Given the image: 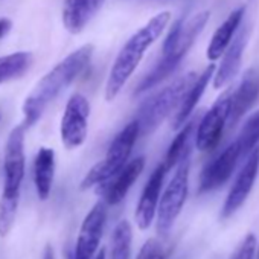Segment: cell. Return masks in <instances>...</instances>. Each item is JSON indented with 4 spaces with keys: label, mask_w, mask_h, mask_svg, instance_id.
I'll return each instance as SVG.
<instances>
[{
    "label": "cell",
    "mask_w": 259,
    "mask_h": 259,
    "mask_svg": "<svg viewBox=\"0 0 259 259\" xmlns=\"http://www.w3.org/2000/svg\"><path fill=\"white\" fill-rule=\"evenodd\" d=\"M11 28H13V20H11V19L0 17V40H2L5 35L10 34Z\"/></svg>",
    "instance_id": "cell-27"
},
{
    "label": "cell",
    "mask_w": 259,
    "mask_h": 259,
    "mask_svg": "<svg viewBox=\"0 0 259 259\" xmlns=\"http://www.w3.org/2000/svg\"><path fill=\"white\" fill-rule=\"evenodd\" d=\"M95 259H105V250H101V251H99V254H98Z\"/></svg>",
    "instance_id": "cell-29"
},
{
    "label": "cell",
    "mask_w": 259,
    "mask_h": 259,
    "mask_svg": "<svg viewBox=\"0 0 259 259\" xmlns=\"http://www.w3.org/2000/svg\"><path fill=\"white\" fill-rule=\"evenodd\" d=\"M0 119H2V114H0Z\"/></svg>",
    "instance_id": "cell-30"
},
{
    "label": "cell",
    "mask_w": 259,
    "mask_h": 259,
    "mask_svg": "<svg viewBox=\"0 0 259 259\" xmlns=\"http://www.w3.org/2000/svg\"><path fill=\"white\" fill-rule=\"evenodd\" d=\"M236 142L241 148L242 157H248V154L256 148V144L259 142V110L245 122Z\"/></svg>",
    "instance_id": "cell-24"
},
{
    "label": "cell",
    "mask_w": 259,
    "mask_h": 259,
    "mask_svg": "<svg viewBox=\"0 0 259 259\" xmlns=\"http://www.w3.org/2000/svg\"><path fill=\"white\" fill-rule=\"evenodd\" d=\"M23 123L17 125L8 136L4 159V192L0 197V236H7L16 221L20 203V191L25 179V132Z\"/></svg>",
    "instance_id": "cell-3"
},
{
    "label": "cell",
    "mask_w": 259,
    "mask_h": 259,
    "mask_svg": "<svg viewBox=\"0 0 259 259\" xmlns=\"http://www.w3.org/2000/svg\"><path fill=\"white\" fill-rule=\"evenodd\" d=\"M105 0H64L63 4V23L72 32H81L89 22L98 14Z\"/></svg>",
    "instance_id": "cell-17"
},
{
    "label": "cell",
    "mask_w": 259,
    "mask_h": 259,
    "mask_svg": "<svg viewBox=\"0 0 259 259\" xmlns=\"http://www.w3.org/2000/svg\"><path fill=\"white\" fill-rule=\"evenodd\" d=\"M166 168L163 163H160L154 172L151 174L148 183L144 188V192L139 198L138 207H136V223L139 226V229L145 230L151 226L157 209H159V195H160V189L163 185V179L166 174Z\"/></svg>",
    "instance_id": "cell-13"
},
{
    "label": "cell",
    "mask_w": 259,
    "mask_h": 259,
    "mask_svg": "<svg viewBox=\"0 0 259 259\" xmlns=\"http://www.w3.org/2000/svg\"><path fill=\"white\" fill-rule=\"evenodd\" d=\"M244 14H245V8L239 7L238 10L232 11L227 16V19L218 26V29L212 35V40H210V43L207 46V52H206V55L210 61H215L221 55H224V52L227 51V48L230 46L232 40L235 38V35L238 34V31L241 28Z\"/></svg>",
    "instance_id": "cell-18"
},
{
    "label": "cell",
    "mask_w": 259,
    "mask_h": 259,
    "mask_svg": "<svg viewBox=\"0 0 259 259\" xmlns=\"http://www.w3.org/2000/svg\"><path fill=\"white\" fill-rule=\"evenodd\" d=\"M90 104L81 93H75L66 104L64 114L61 117L60 135L66 148L73 150L81 147L87 139Z\"/></svg>",
    "instance_id": "cell-9"
},
{
    "label": "cell",
    "mask_w": 259,
    "mask_h": 259,
    "mask_svg": "<svg viewBox=\"0 0 259 259\" xmlns=\"http://www.w3.org/2000/svg\"><path fill=\"white\" fill-rule=\"evenodd\" d=\"M248 32H250L248 26L239 28L233 41L230 43V46L224 52L223 61H221V64H220V67L213 76V87L215 89H221L229 81H232L235 78V75L238 73V70L241 67L242 54H244V49H245V45L248 40Z\"/></svg>",
    "instance_id": "cell-16"
},
{
    "label": "cell",
    "mask_w": 259,
    "mask_h": 259,
    "mask_svg": "<svg viewBox=\"0 0 259 259\" xmlns=\"http://www.w3.org/2000/svg\"><path fill=\"white\" fill-rule=\"evenodd\" d=\"M257 169H259V147H256L248 154L241 171L238 172V177H236L233 186L230 188L227 200L223 206V210H221L223 218H227L232 213H235L236 209H239V206L245 201V198L248 197V194L253 188L254 179L257 176Z\"/></svg>",
    "instance_id": "cell-12"
},
{
    "label": "cell",
    "mask_w": 259,
    "mask_h": 259,
    "mask_svg": "<svg viewBox=\"0 0 259 259\" xmlns=\"http://www.w3.org/2000/svg\"><path fill=\"white\" fill-rule=\"evenodd\" d=\"M257 256H259V254H257Z\"/></svg>",
    "instance_id": "cell-31"
},
{
    "label": "cell",
    "mask_w": 259,
    "mask_h": 259,
    "mask_svg": "<svg viewBox=\"0 0 259 259\" xmlns=\"http://www.w3.org/2000/svg\"><path fill=\"white\" fill-rule=\"evenodd\" d=\"M197 73L189 72L179 79H176L172 84L166 85L156 95H153L150 99H147L136 116V122L139 123L141 135H151L156 132L157 126L177 108L182 105L186 93L192 87V84L197 79Z\"/></svg>",
    "instance_id": "cell-5"
},
{
    "label": "cell",
    "mask_w": 259,
    "mask_h": 259,
    "mask_svg": "<svg viewBox=\"0 0 259 259\" xmlns=\"http://www.w3.org/2000/svg\"><path fill=\"white\" fill-rule=\"evenodd\" d=\"M259 98V67L247 70L239 85L232 93V107L229 123L233 126Z\"/></svg>",
    "instance_id": "cell-15"
},
{
    "label": "cell",
    "mask_w": 259,
    "mask_h": 259,
    "mask_svg": "<svg viewBox=\"0 0 259 259\" xmlns=\"http://www.w3.org/2000/svg\"><path fill=\"white\" fill-rule=\"evenodd\" d=\"M215 76V64H209L203 72L201 75H198V78L195 79V82L192 84V87L189 89V92L186 93L182 105L179 107L177 113H176V117H174V128L179 130L182 128L186 122H188V117L191 116V113L194 111L195 105L198 104L200 98L203 96L210 78Z\"/></svg>",
    "instance_id": "cell-20"
},
{
    "label": "cell",
    "mask_w": 259,
    "mask_h": 259,
    "mask_svg": "<svg viewBox=\"0 0 259 259\" xmlns=\"http://www.w3.org/2000/svg\"><path fill=\"white\" fill-rule=\"evenodd\" d=\"M197 120H198L197 117L188 120L182 126L180 133L176 136V139L171 142V145L168 148V153H166V157H165V162H163L166 171H169L176 165L179 166V163L182 160L189 157V154H191V141H192L194 136H197V128H198Z\"/></svg>",
    "instance_id": "cell-21"
},
{
    "label": "cell",
    "mask_w": 259,
    "mask_h": 259,
    "mask_svg": "<svg viewBox=\"0 0 259 259\" xmlns=\"http://www.w3.org/2000/svg\"><path fill=\"white\" fill-rule=\"evenodd\" d=\"M32 60V54L23 51L0 57V85L25 75L31 67Z\"/></svg>",
    "instance_id": "cell-22"
},
{
    "label": "cell",
    "mask_w": 259,
    "mask_h": 259,
    "mask_svg": "<svg viewBox=\"0 0 259 259\" xmlns=\"http://www.w3.org/2000/svg\"><path fill=\"white\" fill-rule=\"evenodd\" d=\"M93 55V46L84 45L79 49L69 54L63 61H60L51 72H48L32 89L23 104V125L26 128L35 125L46 107L64 90L67 89L90 64Z\"/></svg>",
    "instance_id": "cell-1"
},
{
    "label": "cell",
    "mask_w": 259,
    "mask_h": 259,
    "mask_svg": "<svg viewBox=\"0 0 259 259\" xmlns=\"http://www.w3.org/2000/svg\"><path fill=\"white\" fill-rule=\"evenodd\" d=\"M107 220V204L98 201L84 218L75 245L73 259H95Z\"/></svg>",
    "instance_id": "cell-10"
},
{
    "label": "cell",
    "mask_w": 259,
    "mask_h": 259,
    "mask_svg": "<svg viewBox=\"0 0 259 259\" xmlns=\"http://www.w3.org/2000/svg\"><path fill=\"white\" fill-rule=\"evenodd\" d=\"M132 239H133V230L130 223L126 220L119 221L111 235L108 259H130Z\"/></svg>",
    "instance_id": "cell-23"
},
{
    "label": "cell",
    "mask_w": 259,
    "mask_h": 259,
    "mask_svg": "<svg viewBox=\"0 0 259 259\" xmlns=\"http://www.w3.org/2000/svg\"><path fill=\"white\" fill-rule=\"evenodd\" d=\"M189 157L182 160L171 182L168 183L157 209V232L160 235H168L174 221L180 215L183 204L188 197L189 188Z\"/></svg>",
    "instance_id": "cell-7"
},
{
    "label": "cell",
    "mask_w": 259,
    "mask_h": 259,
    "mask_svg": "<svg viewBox=\"0 0 259 259\" xmlns=\"http://www.w3.org/2000/svg\"><path fill=\"white\" fill-rule=\"evenodd\" d=\"M144 166H145V157L144 156L136 157L132 162H128V165L119 174H116L110 180V183L102 185L101 194L104 197L105 204H110V206L119 204L128 194L130 188L138 180L141 172L144 171Z\"/></svg>",
    "instance_id": "cell-14"
},
{
    "label": "cell",
    "mask_w": 259,
    "mask_h": 259,
    "mask_svg": "<svg viewBox=\"0 0 259 259\" xmlns=\"http://www.w3.org/2000/svg\"><path fill=\"white\" fill-rule=\"evenodd\" d=\"M169 20H171V14L168 11L160 13L128 38V41L119 51L111 66V70L108 73V79L105 84L107 101H113L119 95L122 87L126 84L130 76L135 73L136 67L142 61L144 54L163 34Z\"/></svg>",
    "instance_id": "cell-2"
},
{
    "label": "cell",
    "mask_w": 259,
    "mask_h": 259,
    "mask_svg": "<svg viewBox=\"0 0 259 259\" xmlns=\"http://www.w3.org/2000/svg\"><path fill=\"white\" fill-rule=\"evenodd\" d=\"M254 251H256V238L253 233H248L242 239V242L239 244V247L236 248V251L230 259H254Z\"/></svg>",
    "instance_id": "cell-26"
},
{
    "label": "cell",
    "mask_w": 259,
    "mask_h": 259,
    "mask_svg": "<svg viewBox=\"0 0 259 259\" xmlns=\"http://www.w3.org/2000/svg\"><path fill=\"white\" fill-rule=\"evenodd\" d=\"M41 259H55V251H54L52 245H49V244H48V245L45 247V251H43Z\"/></svg>",
    "instance_id": "cell-28"
},
{
    "label": "cell",
    "mask_w": 259,
    "mask_h": 259,
    "mask_svg": "<svg viewBox=\"0 0 259 259\" xmlns=\"http://www.w3.org/2000/svg\"><path fill=\"white\" fill-rule=\"evenodd\" d=\"M55 177V153L52 148L38 150L34 160V185L40 200H48Z\"/></svg>",
    "instance_id": "cell-19"
},
{
    "label": "cell",
    "mask_w": 259,
    "mask_h": 259,
    "mask_svg": "<svg viewBox=\"0 0 259 259\" xmlns=\"http://www.w3.org/2000/svg\"><path fill=\"white\" fill-rule=\"evenodd\" d=\"M232 93L233 89L224 92L213 102L209 111L201 117L195 136V145L200 151H212L220 144L226 123H229V117H230Z\"/></svg>",
    "instance_id": "cell-8"
},
{
    "label": "cell",
    "mask_w": 259,
    "mask_h": 259,
    "mask_svg": "<svg viewBox=\"0 0 259 259\" xmlns=\"http://www.w3.org/2000/svg\"><path fill=\"white\" fill-rule=\"evenodd\" d=\"M241 157H242L241 148L238 142L235 141L221 154H218L210 163L206 165L200 179V191L209 192L223 186L233 174Z\"/></svg>",
    "instance_id": "cell-11"
},
{
    "label": "cell",
    "mask_w": 259,
    "mask_h": 259,
    "mask_svg": "<svg viewBox=\"0 0 259 259\" xmlns=\"http://www.w3.org/2000/svg\"><path fill=\"white\" fill-rule=\"evenodd\" d=\"M136 259H166V253L157 239H148Z\"/></svg>",
    "instance_id": "cell-25"
},
{
    "label": "cell",
    "mask_w": 259,
    "mask_h": 259,
    "mask_svg": "<svg viewBox=\"0 0 259 259\" xmlns=\"http://www.w3.org/2000/svg\"><path fill=\"white\" fill-rule=\"evenodd\" d=\"M141 135L139 123L136 120L130 122L122 132L113 139L111 145L107 150V154L101 162H98L84 177L81 183V189H89L95 185H104L111 180L116 174H119L128 163L130 154Z\"/></svg>",
    "instance_id": "cell-6"
},
{
    "label": "cell",
    "mask_w": 259,
    "mask_h": 259,
    "mask_svg": "<svg viewBox=\"0 0 259 259\" xmlns=\"http://www.w3.org/2000/svg\"><path fill=\"white\" fill-rule=\"evenodd\" d=\"M210 17V13L203 11L197 16L191 17L189 20H177L172 26L171 32L168 34L163 48H162V60L157 63V66L144 78V81L136 89V93H144L148 89L156 87L159 82H162L165 78H168L176 67L180 64L183 57L188 54V51L192 48L195 38L200 35L203 28L206 26L207 20Z\"/></svg>",
    "instance_id": "cell-4"
}]
</instances>
